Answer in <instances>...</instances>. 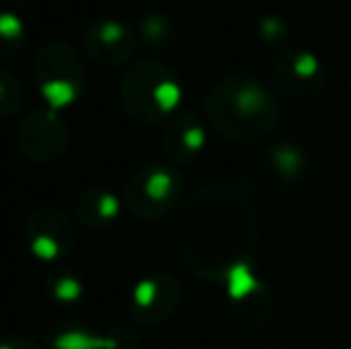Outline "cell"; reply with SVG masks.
<instances>
[{"label": "cell", "instance_id": "277c9868", "mask_svg": "<svg viewBox=\"0 0 351 349\" xmlns=\"http://www.w3.org/2000/svg\"><path fill=\"white\" fill-rule=\"evenodd\" d=\"M301 173H304V154L296 146H270L249 156L241 170V184L249 194L273 196L289 189Z\"/></svg>", "mask_w": 351, "mask_h": 349}, {"label": "cell", "instance_id": "5b68a950", "mask_svg": "<svg viewBox=\"0 0 351 349\" xmlns=\"http://www.w3.org/2000/svg\"><path fill=\"white\" fill-rule=\"evenodd\" d=\"M182 194V180L172 168L151 165L139 170L127 184V204L139 218H160L175 208Z\"/></svg>", "mask_w": 351, "mask_h": 349}, {"label": "cell", "instance_id": "7a4b0ae2", "mask_svg": "<svg viewBox=\"0 0 351 349\" xmlns=\"http://www.w3.org/2000/svg\"><path fill=\"white\" fill-rule=\"evenodd\" d=\"M206 117L222 136L251 144L275 130L280 101L265 82L251 75H227L215 82L204 103Z\"/></svg>", "mask_w": 351, "mask_h": 349}, {"label": "cell", "instance_id": "4fadbf2b", "mask_svg": "<svg viewBox=\"0 0 351 349\" xmlns=\"http://www.w3.org/2000/svg\"><path fill=\"white\" fill-rule=\"evenodd\" d=\"M204 144L206 130L194 112H182L180 117H175L172 125L167 127L165 139H162L167 158L175 160V163H189L191 158L201 154Z\"/></svg>", "mask_w": 351, "mask_h": 349}, {"label": "cell", "instance_id": "6da1fadb", "mask_svg": "<svg viewBox=\"0 0 351 349\" xmlns=\"http://www.w3.org/2000/svg\"><path fill=\"white\" fill-rule=\"evenodd\" d=\"M184 261L204 278H230L246 268L258 244V220L241 194L210 186L189 199L180 220Z\"/></svg>", "mask_w": 351, "mask_h": 349}, {"label": "cell", "instance_id": "5bb4252c", "mask_svg": "<svg viewBox=\"0 0 351 349\" xmlns=\"http://www.w3.org/2000/svg\"><path fill=\"white\" fill-rule=\"evenodd\" d=\"M77 213L86 225L103 228V225H108V223L115 220V215L120 213V206H117L115 196L108 194V191L86 189L77 199Z\"/></svg>", "mask_w": 351, "mask_h": 349}, {"label": "cell", "instance_id": "2e32d148", "mask_svg": "<svg viewBox=\"0 0 351 349\" xmlns=\"http://www.w3.org/2000/svg\"><path fill=\"white\" fill-rule=\"evenodd\" d=\"M24 46V27L14 14L0 12V58H12Z\"/></svg>", "mask_w": 351, "mask_h": 349}, {"label": "cell", "instance_id": "30bf717a", "mask_svg": "<svg viewBox=\"0 0 351 349\" xmlns=\"http://www.w3.org/2000/svg\"><path fill=\"white\" fill-rule=\"evenodd\" d=\"M227 285H230V299L237 318L249 328L263 326L270 318L273 302H270V292L265 289V285L254 278L249 265L232 273L227 278Z\"/></svg>", "mask_w": 351, "mask_h": 349}, {"label": "cell", "instance_id": "8fae6325", "mask_svg": "<svg viewBox=\"0 0 351 349\" xmlns=\"http://www.w3.org/2000/svg\"><path fill=\"white\" fill-rule=\"evenodd\" d=\"M65 125L56 115V110H38L24 120L19 130V144L22 151L34 160H51L65 146Z\"/></svg>", "mask_w": 351, "mask_h": 349}, {"label": "cell", "instance_id": "52a82bcc", "mask_svg": "<svg viewBox=\"0 0 351 349\" xmlns=\"http://www.w3.org/2000/svg\"><path fill=\"white\" fill-rule=\"evenodd\" d=\"M270 72H273L275 86L296 98L315 96L328 80L323 62L308 51L280 53L270 65Z\"/></svg>", "mask_w": 351, "mask_h": 349}, {"label": "cell", "instance_id": "ba28073f", "mask_svg": "<svg viewBox=\"0 0 351 349\" xmlns=\"http://www.w3.org/2000/svg\"><path fill=\"white\" fill-rule=\"evenodd\" d=\"M180 304V287L170 275H153L139 282L132 292V311L146 326H158Z\"/></svg>", "mask_w": 351, "mask_h": 349}, {"label": "cell", "instance_id": "9c48e42d", "mask_svg": "<svg viewBox=\"0 0 351 349\" xmlns=\"http://www.w3.org/2000/svg\"><path fill=\"white\" fill-rule=\"evenodd\" d=\"M27 239L34 256L41 261H58L74 244V234L65 215L58 210H38L27 225Z\"/></svg>", "mask_w": 351, "mask_h": 349}, {"label": "cell", "instance_id": "8992f818", "mask_svg": "<svg viewBox=\"0 0 351 349\" xmlns=\"http://www.w3.org/2000/svg\"><path fill=\"white\" fill-rule=\"evenodd\" d=\"M36 75L41 82L43 96L51 101L53 110L67 106L82 91V65L70 48L62 43H48L36 60Z\"/></svg>", "mask_w": 351, "mask_h": 349}, {"label": "cell", "instance_id": "e0dca14e", "mask_svg": "<svg viewBox=\"0 0 351 349\" xmlns=\"http://www.w3.org/2000/svg\"><path fill=\"white\" fill-rule=\"evenodd\" d=\"M48 292H51V297L58 299V302L70 304L82 297V282L70 273H58L48 280Z\"/></svg>", "mask_w": 351, "mask_h": 349}, {"label": "cell", "instance_id": "3957f363", "mask_svg": "<svg viewBox=\"0 0 351 349\" xmlns=\"http://www.w3.org/2000/svg\"><path fill=\"white\" fill-rule=\"evenodd\" d=\"M122 103L136 120L158 122L170 115L180 103V82L165 65L146 60L136 65L122 84Z\"/></svg>", "mask_w": 351, "mask_h": 349}, {"label": "cell", "instance_id": "ac0fdd59", "mask_svg": "<svg viewBox=\"0 0 351 349\" xmlns=\"http://www.w3.org/2000/svg\"><path fill=\"white\" fill-rule=\"evenodd\" d=\"M22 103V86L10 72L0 70V115H12Z\"/></svg>", "mask_w": 351, "mask_h": 349}, {"label": "cell", "instance_id": "7c38bea8", "mask_svg": "<svg viewBox=\"0 0 351 349\" xmlns=\"http://www.w3.org/2000/svg\"><path fill=\"white\" fill-rule=\"evenodd\" d=\"M86 48L93 53L96 60L106 62V65H117L134 53L136 38L125 24L115 22V19H103L88 29Z\"/></svg>", "mask_w": 351, "mask_h": 349}, {"label": "cell", "instance_id": "d6986e66", "mask_svg": "<svg viewBox=\"0 0 351 349\" xmlns=\"http://www.w3.org/2000/svg\"><path fill=\"white\" fill-rule=\"evenodd\" d=\"M0 349H38V347L34 345L29 337L14 335V337H8V340L0 342Z\"/></svg>", "mask_w": 351, "mask_h": 349}, {"label": "cell", "instance_id": "9a60e30c", "mask_svg": "<svg viewBox=\"0 0 351 349\" xmlns=\"http://www.w3.org/2000/svg\"><path fill=\"white\" fill-rule=\"evenodd\" d=\"M51 345L56 349H122L120 342L110 340V337H98L88 330H79V328L56 330L51 335Z\"/></svg>", "mask_w": 351, "mask_h": 349}]
</instances>
